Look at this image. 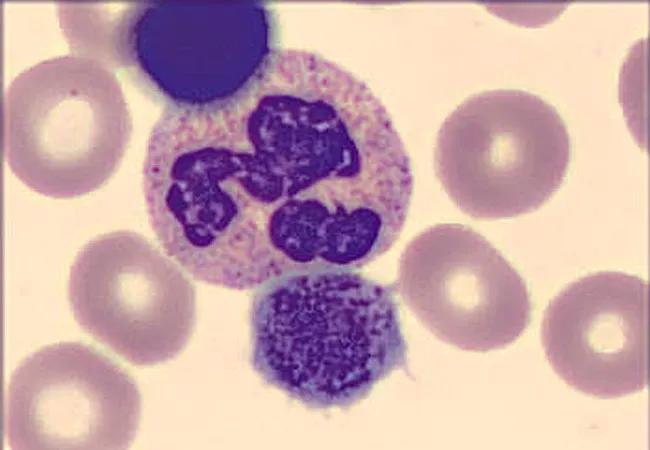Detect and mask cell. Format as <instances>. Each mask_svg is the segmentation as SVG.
Masks as SVG:
<instances>
[{"mask_svg": "<svg viewBox=\"0 0 650 450\" xmlns=\"http://www.w3.org/2000/svg\"><path fill=\"white\" fill-rule=\"evenodd\" d=\"M250 309L255 372L309 409H348L394 371L407 343L392 290L352 271L269 282Z\"/></svg>", "mask_w": 650, "mask_h": 450, "instance_id": "obj_1", "label": "cell"}, {"mask_svg": "<svg viewBox=\"0 0 650 450\" xmlns=\"http://www.w3.org/2000/svg\"><path fill=\"white\" fill-rule=\"evenodd\" d=\"M131 133L120 82L94 57L73 53L41 60L6 89V162L41 195L69 199L99 189L118 169Z\"/></svg>", "mask_w": 650, "mask_h": 450, "instance_id": "obj_2", "label": "cell"}, {"mask_svg": "<svg viewBox=\"0 0 650 450\" xmlns=\"http://www.w3.org/2000/svg\"><path fill=\"white\" fill-rule=\"evenodd\" d=\"M570 157L557 109L535 93L502 88L467 97L445 118L434 166L465 214L497 220L543 205L561 186Z\"/></svg>", "mask_w": 650, "mask_h": 450, "instance_id": "obj_3", "label": "cell"}, {"mask_svg": "<svg viewBox=\"0 0 650 450\" xmlns=\"http://www.w3.org/2000/svg\"><path fill=\"white\" fill-rule=\"evenodd\" d=\"M260 4L137 3L125 9L117 58L167 105L201 106L247 87L277 51Z\"/></svg>", "mask_w": 650, "mask_h": 450, "instance_id": "obj_4", "label": "cell"}, {"mask_svg": "<svg viewBox=\"0 0 650 450\" xmlns=\"http://www.w3.org/2000/svg\"><path fill=\"white\" fill-rule=\"evenodd\" d=\"M68 300L86 333L138 366L176 357L196 322L190 279L129 230L98 235L79 250L70 267Z\"/></svg>", "mask_w": 650, "mask_h": 450, "instance_id": "obj_5", "label": "cell"}, {"mask_svg": "<svg viewBox=\"0 0 650 450\" xmlns=\"http://www.w3.org/2000/svg\"><path fill=\"white\" fill-rule=\"evenodd\" d=\"M399 292L439 340L487 352L515 342L531 318L524 279L481 234L457 223L433 225L405 247Z\"/></svg>", "mask_w": 650, "mask_h": 450, "instance_id": "obj_6", "label": "cell"}, {"mask_svg": "<svg viewBox=\"0 0 650 450\" xmlns=\"http://www.w3.org/2000/svg\"><path fill=\"white\" fill-rule=\"evenodd\" d=\"M141 395L119 364L81 342L43 346L12 373L6 439L12 449H127Z\"/></svg>", "mask_w": 650, "mask_h": 450, "instance_id": "obj_7", "label": "cell"}, {"mask_svg": "<svg viewBox=\"0 0 650 450\" xmlns=\"http://www.w3.org/2000/svg\"><path fill=\"white\" fill-rule=\"evenodd\" d=\"M546 358L570 387L610 399L649 382V286L601 271L568 284L547 306L541 327Z\"/></svg>", "mask_w": 650, "mask_h": 450, "instance_id": "obj_8", "label": "cell"}]
</instances>
